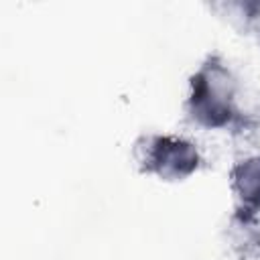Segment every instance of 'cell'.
Returning a JSON list of instances; mask_svg holds the SVG:
<instances>
[{"label": "cell", "mask_w": 260, "mask_h": 260, "mask_svg": "<svg viewBox=\"0 0 260 260\" xmlns=\"http://www.w3.org/2000/svg\"><path fill=\"white\" fill-rule=\"evenodd\" d=\"M234 79L225 67L211 61L193 77L191 114L205 126H225L236 118Z\"/></svg>", "instance_id": "1"}, {"label": "cell", "mask_w": 260, "mask_h": 260, "mask_svg": "<svg viewBox=\"0 0 260 260\" xmlns=\"http://www.w3.org/2000/svg\"><path fill=\"white\" fill-rule=\"evenodd\" d=\"M142 162L146 171H154L165 179H181L191 171H195L197 150L193 144L181 138L156 136L148 142Z\"/></svg>", "instance_id": "2"}, {"label": "cell", "mask_w": 260, "mask_h": 260, "mask_svg": "<svg viewBox=\"0 0 260 260\" xmlns=\"http://www.w3.org/2000/svg\"><path fill=\"white\" fill-rule=\"evenodd\" d=\"M234 183L244 203L254 209H260V158H252L238 165L234 171Z\"/></svg>", "instance_id": "3"}]
</instances>
